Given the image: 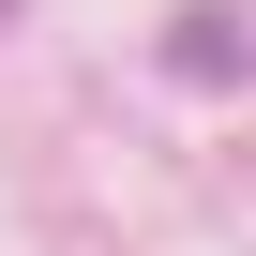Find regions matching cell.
I'll list each match as a JSON object with an SVG mask.
<instances>
[{
    "label": "cell",
    "instance_id": "1",
    "mask_svg": "<svg viewBox=\"0 0 256 256\" xmlns=\"http://www.w3.org/2000/svg\"><path fill=\"white\" fill-rule=\"evenodd\" d=\"M181 60H196V76H241V60H256V30L226 16V0H196V16H181Z\"/></svg>",
    "mask_w": 256,
    "mask_h": 256
}]
</instances>
